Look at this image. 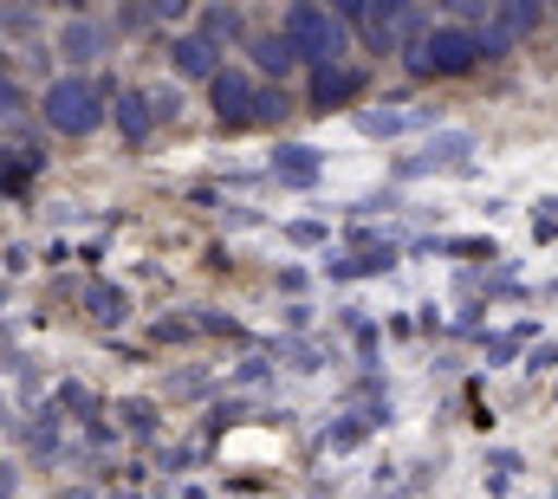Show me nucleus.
Here are the masks:
<instances>
[{
  "label": "nucleus",
  "mask_w": 558,
  "mask_h": 499,
  "mask_svg": "<svg viewBox=\"0 0 558 499\" xmlns=\"http://www.w3.org/2000/svg\"><path fill=\"white\" fill-rule=\"evenodd\" d=\"M539 26V0H500V7H487V20H481V52L494 59V52H507L513 39H526Z\"/></svg>",
  "instance_id": "4"
},
{
  "label": "nucleus",
  "mask_w": 558,
  "mask_h": 499,
  "mask_svg": "<svg viewBox=\"0 0 558 499\" xmlns=\"http://www.w3.org/2000/svg\"><path fill=\"white\" fill-rule=\"evenodd\" d=\"M254 59H260V65H267V72H292V46H286V39H254Z\"/></svg>",
  "instance_id": "10"
},
{
  "label": "nucleus",
  "mask_w": 558,
  "mask_h": 499,
  "mask_svg": "<svg viewBox=\"0 0 558 499\" xmlns=\"http://www.w3.org/2000/svg\"><path fill=\"white\" fill-rule=\"evenodd\" d=\"M118 305H124V299H118L111 285H92V312H98V318H118Z\"/></svg>",
  "instance_id": "12"
},
{
  "label": "nucleus",
  "mask_w": 558,
  "mask_h": 499,
  "mask_svg": "<svg viewBox=\"0 0 558 499\" xmlns=\"http://www.w3.org/2000/svg\"><path fill=\"white\" fill-rule=\"evenodd\" d=\"M169 59H175V72H182V78H215V72H221V65H215V39H202V33L175 39V52H169Z\"/></svg>",
  "instance_id": "7"
},
{
  "label": "nucleus",
  "mask_w": 558,
  "mask_h": 499,
  "mask_svg": "<svg viewBox=\"0 0 558 499\" xmlns=\"http://www.w3.org/2000/svg\"><path fill=\"white\" fill-rule=\"evenodd\" d=\"M118 130H124L131 143H143V136L156 130V105H149V92H131V98L118 105Z\"/></svg>",
  "instance_id": "8"
},
{
  "label": "nucleus",
  "mask_w": 558,
  "mask_h": 499,
  "mask_svg": "<svg viewBox=\"0 0 558 499\" xmlns=\"http://www.w3.org/2000/svg\"><path fill=\"white\" fill-rule=\"evenodd\" d=\"M279 39L292 46V59H312L318 72L344 59V20H338L331 7H312V0L286 7V20H279Z\"/></svg>",
  "instance_id": "1"
},
{
  "label": "nucleus",
  "mask_w": 558,
  "mask_h": 499,
  "mask_svg": "<svg viewBox=\"0 0 558 499\" xmlns=\"http://www.w3.org/2000/svg\"><path fill=\"white\" fill-rule=\"evenodd\" d=\"M39 111H46V124L59 130V136H92V130L105 124V92L85 72H65V78L46 85Z\"/></svg>",
  "instance_id": "2"
},
{
  "label": "nucleus",
  "mask_w": 558,
  "mask_h": 499,
  "mask_svg": "<svg viewBox=\"0 0 558 499\" xmlns=\"http://www.w3.org/2000/svg\"><path fill=\"white\" fill-rule=\"evenodd\" d=\"M208 85H215L221 124H254V78H247V72H215Z\"/></svg>",
  "instance_id": "5"
},
{
  "label": "nucleus",
  "mask_w": 558,
  "mask_h": 499,
  "mask_svg": "<svg viewBox=\"0 0 558 499\" xmlns=\"http://www.w3.org/2000/svg\"><path fill=\"white\" fill-rule=\"evenodd\" d=\"M59 52H65L72 65H92V59L105 52V26H98V20H72V26L59 33Z\"/></svg>",
  "instance_id": "6"
},
{
  "label": "nucleus",
  "mask_w": 558,
  "mask_h": 499,
  "mask_svg": "<svg viewBox=\"0 0 558 499\" xmlns=\"http://www.w3.org/2000/svg\"><path fill=\"white\" fill-rule=\"evenodd\" d=\"M7 111H20V78H13L7 59H0V118H7Z\"/></svg>",
  "instance_id": "11"
},
{
  "label": "nucleus",
  "mask_w": 558,
  "mask_h": 499,
  "mask_svg": "<svg viewBox=\"0 0 558 499\" xmlns=\"http://www.w3.org/2000/svg\"><path fill=\"white\" fill-rule=\"evenodd\" d=\"M474 65H481V33H468V26H435L416 39V72H428V78H461Z\"/></svg>",
  "instance_id": "3"
},
{
  "label": "nucleus",
  "mask_w": 558,
  "mask_h": 499,
  "mask_svg": "<svg viewBox=\"0 0 558 499\" xmlns=\"http://www.w3.org/2000/svg\"><path fill=\"white\" fill-rule=\"evenodd\" d=\"M357 92V72H344V65H325L318 78H312V98L318 105H331V98H351Z\"/></svg>",
  "instance_id": "9"
}]
</instances>
